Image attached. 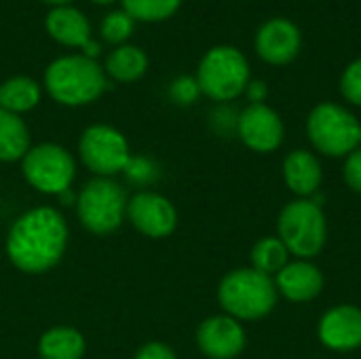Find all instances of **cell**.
<instances>
[{
  "label": "cell",
  "mask_w": 361,
  "mask_h": 359,
  "mask_svg": "<svg viewBox=\"0 0 361 359\" xmlns=\"http://www.w3.org/2000/svg\"><path fill=\"white\" fill-rule=\"evenodd\" d=\"M68 248V224L53 207H34L8 229L6 256L21 273L51 271Z\"/></svg>",
  "instance_id": "cell-1"
},
{
  "label": "cell",
  "mask_w": 361,
  "mask_h": 359,
  "mask_svg": "<svg viewBox=\"0 0 361 359\" xmlns=\"http://www.w3.org/2000/svg\"><path fill=\"white\" fill-rule=\"evenodd\" d=\"M106 72L80 53L53 59L44 70V89L61 106H87L106 91Z\"/></svg>",
  "instance_id": "cell-2"
},
{
  "label": "cell",
  "mask_w": 361,
  "mask_h": 359,
  "mask_svg": "<svg viewBox=\"0 0 361 359\" xmlns=\"http://www.w3.org/2000/svg\"><path fill=\"white\" fill-rule=\"evenodd\" d=\"M279 292L275 279L256 269H235L226 273L218 286V303L224 315L237 322H256L273 313Z\"/></svg>",
  "instance_id": "cell-3"
},
{
  "label": "cell",
  "mask_w": 361,
  "mask_h": 359,
  "mask_svg": "<svg viewBox=\"0 0 361 359\" xmlns=\"http://www.w3.org/2000/svg\"><path fill=\"white\" fill-rule=\"evenodd\" d=\"M195 78L201 95L226 104L245 93L252 80V70L241 49L233 44H216L201 57Z\"/></svg>",
  "instance_id": "cell-4"
},
{
  "label": "cell",
  "mask_w": 361,
  "mask_h": 359,
  "mask_svg": "<svg viewBox=\"0 0 361 359\" xmlns=\"http://www.w3.org/2000/svg\"><path fill=\"white\" fill-rule=\"evenodd\" d=\"M277 237L298 260H313L328 241V220L315 199L290 201L277 218Z\"/></svg>",
  "instance_id": "cell-5"
},
{
  "label": "cell",
  "mask_w": 361,
  "mask_h": 359,
  "mask_svg": "<svg viewBox=\"0 0 361 359\" xmlns=\"http://www.w3.org/2000/svg\"><path fill=\"white\" fill-rule=\"evenodd\" d=\"M360 118L336 102H322L307 116L311 146L332 159H345L360 148Z\"/></svg>",
  "instance_id": "cell-6"
},
{
  "label": "cell",
  "mask_w": 361,
  "mask_h": 359,
  "mask_svg": "<svg viewBox=\"0 0 361 359\" xmlns=\"http://www.w3.org/2000/svg\"><path fill=\"white\" fill-rule=\"evenodd\" d=\"M76 212L87 231L95 235L114 233L127 214L125 190L108 178L91 180L76 199Z\"/></svg>",
  "instance_id": "cell-7"
},
{
  "label": "cell",
  "mask_w": 361,
  "mask_h": 359,
  "mask_svg": "<svg viewBox=\"0 0 361 359\" xmlns=\"http://www.w3.org/2000/svg\"><path fill=\"white\" fill-rule=\"evenodd\" d=\"M21 171L32 188L44 195H61L70 190L76 176L72 154L57 144H38L21 159Z\"/></svg>",
  "instance_id": "cell-8"
},
{
  "label": "cell",
  "mask_w": 361,
  "mask_h": 359,
  "mask_svg": "<svg viewBox=\"0 0 361 359\" xmlns=\"http://www.w3.org/2000/svg\"><path fill=\"white\" fill-rule=\"evenodd\" d=\"M78 154L89 171L99 178L125 171L131 152L127 138L110 125H91L78 140Z\"/></svg>",
  "instance_id": "cell-9"
},
{
  "label": "cell",
  "mask_w": 361,
  "mask_h": 359,
  "mask_svg": "<svg viewBox=\"0 0 361 359\" xmlns=\"http://www.w3.org/2000/svg\"><path fill=\"white\" fill-rule=\"evenodd\" d=\"M239 140L254 152L269 154L275 152L286 135L283 121L277 110L269 104H250L245 106L235 123Z\"/></svg>",
  "instance_id": "cell-10"
},
{
  "label": "cell",
  "mask_w": 361,
  "mask_h": 359,
  "mask_svg": "<svg viewBox=\"0 0 361 359\" xmlns=\"http://www.w3.org/2000/svg\"><path fill=\"white\" fill-rule=\"evenodd\" d=\"M254 47L258 57L269 66H288L302 49V32L292 19L273 17L256 30Z\"/></svg>",
  "instance_id": "cell-11"
},
{
  "label": "cell",
  "mask_w": 361,
  "mask_h": 359,
  "mask_svg": "<svg viewBox=\"0 0 361 359\" xmlns=\"http://www.w3.org/2000/svg\"><path fill=\"white\" fill-rule=\"evenodd\" d=\"M129 222L135 231L150 239H163L169 237L178 226V212L169 199L157 193H137L127 201V214Z\"/></svg>",
  "instance_id": "cell-12"
},
{
  "label": "cell",
  "mask_w": 361,
  "mask_h": 359,
  "mask_svg": "<svg viewBox=\"0 0 361 359\" xmlns=\"http://www.w3.org/2000/svg\"><path fill=\"white\" fill-rule=\"evenodd\" d=\"M247 334L231 315H212L197 328V347L209 359H235L243 353Z\"/></svg>",
  "instance_id": "cell-13"
},
{
  "label": "cell",
  "mask_w": 361,
  "mask_h": 359,
  "mask_svg": "<svg viewBox=\"0 0 361 359\" xmlns=\"http://www.w3.org/2000/svg\"><path fill=\"white\" fill-rule=\"evenodd\" d=\"M319 343L336 353L361 347V309L357 305H336L324 313L317 326Z\"/></svg>",
  "instance_id": "cell-14"
},
{
  "label": "cell",
  "mask_w": 361,
  "mask_h": 359,
  "mask_svg": "<svg viewBox=\"0 0 361 359\" xmlns=\"http://www.w3.org/2000/svg\"><path fill=\"white\" fill-rule=\"evenodd\" d=\"M277 292L290 303H311L324 290V273L313 260H292L275 277Z\"/></svg>",
  "instance_id": "cell-15"
},
{
  "label": "cell",
  "mask_w": 361,
  "mask_h": 359,
  "mask_svg": "<svg viewBox=\"0 0 361 359\" xmlns=\"http://www.w3.org/2000/svg\"><path fill=\"white\" fill-rule=\"evenodd\" d=\"M283 182L298 199L315 197L324 182L319 159L305 148L288 152V157L283 159Z\"/></svg>",
  "instance_id": "cell-16"
},
{
  "label": "cell",
  "mask_w": 361,
  "mask_h": 359,
  "mask_svg": "<svg viewBox=\"0 0 361 359\" xmlns=\"http://www.w3.org/2000/svg\"><path fill=\"white\" fill-rule=\"evenodd\" d=\"M44 30L57 44L68 49H80L93 38L87 15L72 4L51 8L44 15Z\"/></svg>",
  "instance_id": "cell-17"
},
{
  "label": "cell",
  "mask_w": 361,
  "mask_h": 359,
  "mask_svg": "<svg viewBox=\"0 0 361 359\" xmlns=\"http://www.w3.org/2000/svg\"><path fill=\"white\" fill-rule=\"evenodd\" d=\"M104 72L116 83H135L148 72V55L135 44L114 47L104 61Z\"/></svg>",
  "instance_id": "cell-18"
},
{
  "label": "cell",
  "mask_w": 361,
  "mask_h": 359,
  "mask_svg": "<svg viewBox=\"0 0 361 359\" xmlns=\"http://www.w3.org/2000/svg\"><path fill=\"white\" fill-rule=\"evenodd\" d=\"M85 349V336L70 326L51 328L38 341V353L42 359H82Z\"/></svg>",
  "instance_id": "cell-19"
},
{
  "label": "cell",
  "mask_w": 361,
  "mask_h": 359,
  "mask_svg": "<svg viewBox=\"0 0 361 359\" xmlns=\"http://www.w3.org/2000/svg\"><path fill=\"white\" fill-rule=\"evenodd\" d=\"M40 85L30 76H11L0 85V108L13 114L30 112L40 102Z\"/></svg>",
  "instance_id": "cell-20"
},
{
  "label": "cell",
  "mask_w": 361,
  "mask_h": 359,
  "mask_svg": "<svg viewBox=\"0 0 361 359\" xmlns=\"http://www.w3.org/2000/svg\"><path fill=\"white\" fill-rule=\"evenodd\" d=\"M30 148V131L23 118L0 108V161H19L25 157Z\"/></svg>",
  "instance_id": "cell-21"
},
{
  "label": "cell",
  "mask_w": 361,
  "mask_h": 359,
  "mask_svg": "<svg viewBox=\"0 0 361 359\" xmlns=\"http://www.w3.org/2000/svg\"><path fill=\"white\" fill-rule=\"evenodd\" d=\"M250 258H252V269L269 277H275L290 262V252L277 235H269L254 243Z\"/></svg>",
  "instance_id": "cell-22"
},
{
  "label": "cell",
  "mask_w": 361,
  "mask_h": 359,
  "mask_svg": "<svg viewBox=\"0 0 361 359\" xmlns=\"http://www.w3.org/2000/svg\"><path fill=\"white\" fill-rule=\"evenodd\" d=\"M121 4L135 21L159 23L171 19L180 11L182 0H121Z\"/></svg>",
  "instance_id": "cell-23"
},
{
  "label": "cell",
  "mask_w": 361,
  "mask_h": 359,
  "mask_svg": "<svg viewBox=\"0 0 361 359\" xmlns=\"http://www.w3.org/2000/svg\"><path fill=\"white\" fill-rule=\"evenodd\" d=\"M133 30H135V19L131 15H127L123 8L121 11H110L99 23L102 40L108 42V44H114V47L127 44Z\"/></svg>",
  "instance_id": "cell-24"
},
{
  "label": "cell",
  "mask_w": 361,
  "mask_h": 359,
  "mask_svg": "<svg viewBox=\"0 0 361 359\" xmlns=\"http://www.w3.org/2000/svg\"><path fill=\"white\" fill-rule=\"evenodd\" d=\"M341 95L351 104V106H361V57L353 59L341 74L338 83Z\"/></svg>",
  "instance_id": "cell-25"
},
{
  "label": "cell",
  "mask_w": 361,
  "mask_h": 359,
  "mask_svg": "<svg viewBox=\"0 0 361 359\" xmlns=\"http://www.w3.org/2000/svg\"><path fill=\"white\" fill-rule=\"evenodd\" d=\"M201 89L195 76H178L171 85H169V97L180 104V106H190L199 99Z\"/></svg>",
  "instance_id": "cell-26"
},
{
  "label": "cell",
  "mask_w": 361,
  "mask_h": 359,
  "mask_svg": "<svg viewBox=\"0 0 361 359\" xmlns=\"http://www.w3.org/2000/svg\"><path fill=\"white\" fill-rule=\"evenodd\" d=\"M343 180L345 184L361 195V146L355 148L349 157H345V165H343Z\"/></svg>",
  "instance_id": "cell-27"
},
{
  "label": "cell",
  "mask_w": 361,
  "mask_h": 359,
  "mask_svg": "<svg viewBox=\"0 0 361 359\" xmlns=\"http://www.w3.org/2000/svg\"><path fill=\"white\" fill-rule=\"evenodd\" d=\"M152 163L148 159H142V157H131L125 171L129 176V180L133 182H140V184H146V182H152L154 180V171H152Z\"/></svg>",
  "instance_id": "cell-28"
},
{
  "label": "cell",
  "mask_w": 361,
  "mask_h": 359,
  "mask_svg": "<svg viewBox=\"0 0 361 359\" xmlns=\"http://www.w3.org/2000/svg\"><path fill=\"white\" fill-rule=\"evenodd\" d=\"M133 359H178L173 349H169L165 343H159V341H152V343H146L144 347H140V351L135 353Z\"/></svg>",
  "instance_id": "cell-29"
},
{
  "label": "cell",
  "mask_w": 361,
  "mask_h": 359,
  "mask_svg": "<svg viewBox=\"0 0 361 359\" xmlns=\"http://www.w3.org/2000/svg\"><path fill=\"white\" fill-rule=\"evenodd\" d=\"M245 95L250 97V104H267V95H269V87L262 80H250Z\"/></svg>",
  "instance_id": "cell-30"
},
{
  "label": "cell",
  "mask_w": 361,
  "mask_h": 359,
  "mask_svg": "<svg viewBox=\"0 0 361 359\" xmlns=\"http://www.w3.org/2000/svg\"><path fill=\"white\" fill-rule=\"evenodd\" d=\"M80 55H85V57H89V59H95V61H97V57L102 55V44H99L95 38H91V40H87V42L80 47Z\"/></svg>",
  "instance_id": "cell-31"
},
{
  "label": "cell",
  "mask_w": 361,
  "mask_h": 359,
  "mask_svg": "<svg viewBox=\"0 0 361 359\" xmlns=\"http://www.w3.org/2000/svg\"><path fill=\"white\" fill-rule=\"evenodd\" d=\"M40 2H44V4H49L51 8H55V6H68L72 0H40Z\"/></svg>",
  "instance_id": "cell-32"
},
{
  "label": "cell",
  "mask_w": 361,
  "mask_h": 359,
  "mask_svg": "<svg viewBox=\"0 0 361 359\" xmlns=\"http://www.w3.org/2000/svg\"><path fill=\"white\" fill-rule=\"evenodd\" d=\"M93 4H99V6H106V4H114L116 0H91Z\"/></svg>",
  "instance_id": "cell-33"
},
{
  "label": "cell",
  "mask_w": 361,
  "mask_h": 359,
  "mask_svg": "<svg viewBox=\"0 0 361 359\" xmlns=\"http://www.w3.org/2000/svg\"><path fill=\"white\" fill-rule=\"evenodd\" d=\"M360 146H361V127H360Z\"/></svg>",
  "instance_id": "cell-34"
}]
</instances>
